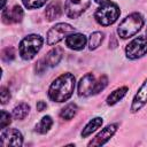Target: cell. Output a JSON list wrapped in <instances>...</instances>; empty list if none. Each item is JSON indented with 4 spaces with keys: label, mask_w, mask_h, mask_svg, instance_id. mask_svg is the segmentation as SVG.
I'll list each match as a JSON object with an SVG mask.
<instances>
[{
    "label": "cell",
    "mask_w": 147,
    "mask_h": 147,
    "mask_svg": "<svg viewBox=\"0 0 147 147\" xmlns=\"http://www.w3.org/2000/svg\"><path fill=\"white\" fill-rule=\"evenodd\" d=\"M46 108H47V105H46L45 101H38V102H37V110H38V111H42V110H45Z\"/></svg>",
    "instance_id": "83f0119b"
},
{
    "label": "cell",
    "mask_w": 147,
    "mask_h": 147,
    "mask_svg": "<svg viewBox=\"0 0 147 147\" xmlns=\"http://www.w3.org/2000/svg\"><path fill=\"white\" fill-rule=\"evenodd\" d=\"M146 103H147V79H145V82L141 84V86L139 87V90L137 91V93L132 100L131 109H130L131 113H137Z\"/></svg>",
    "instance_id": "8fae6325"
},
{
    "label": "cell",
    "mask_w": 147,
    "mask_h": 147,
    "mask_svg": "<svg viewBox=\"0 0 147 147\" xmlns=\"http://www.w3.org/2000/svg\"><path fill=\"white\" fill-rule=\"evenodd\" d=\"M117 127L118 125L117 124H109L107 125L105 129H102L90 142H88V146H101L103 144H106L114 134L115 132L117 131Z\"/></svg>",
    "instance_id": "9c48e42d"
},
{
    "label": "cell",
    "mask_w": 147,
    "mask_h": 147,
    "mask_svg": "<svg viewBox=\"0 0 147 147\" xmlns=\"http://www.w3.org/2000/svg\"><path fill=\"white\" fill-rule=\"evenodd\" d=\"M75 32V28L71 26L68 23H57L54 26H52L47 32V45L53 46L57 42H60L65 37L70 36Z\"/></svg>",
    "instance_id": "5b68a950"
},
{
    "label": "cell",
    "mask_w": 147,
    "mask_h": 147,
    "mask_svg": "<svg viewBox=\"0 0 147 147\" xmlns=\"http://www.w3.org/2000/svg\"><path fill=\"white\" fill-rule=\"evenodd\" d=\"M23 144V136L16 129H2L0 133V145L2 147H20Z\"/></svg>",
    "instance_id": "52a82bcc"
},
{
    "label": "cell",
    "mask_w": 147,
    "mask_h": 147,
    "mask_svg": "<svg viewBox=\"0 0 147 147\" xmlns=\"http://www.w3.org/2000/svg\"><path fill=\"white\" fill-rule=\"evenodd\" d=\"M91 0H65L64 10L65 15L74 20L79 17L90 6Z\"/></svg>",
    "instance_id": "ba28073f"
},
{
    "label": "cell",
    "mask_w": 147,
    "mask_h": 147,
    "mask_svg": "<svg viewBox=\"0 0 147 147\" xmlns=\"http://www.w3.org/2000/svg\"><path fill=\"white\" fill-rule=\"evenodd\" d=\"M46 67H47V63H46L45 59H41V60H39V61L37 62L36 71H37L38 74H42V72H44V70L46 69Z\"/></svg>",
    "instance_id": "4316f807"
},
{
    "label": "cell",
    "mask_w": 147,
    "mask_h": 147,
    "mask_svg": "<svg viewBox=\"0 0 147 147\" xmlns=\"http://www.w3.org/2000/svg\"><path fill=\"white\" fill-rule=\"evenodd\" d=\"M62 14V7H61V2L60 1H54L52 3H49L46 7L45 10V16L48 21H54L57 20Z\"/></svg>",
    "instance_id": "5bb4252c"
},
{
    "label": "cell",
    "mask_w": 147,
    "mask_h": 147,
    "mask_svg": "<svg viewBox=\"0 0 147 147\" xmlns=\"http://www.w3.org/2000/svg\"><path fill=\"white\" fill-rule=\"evenodd\" d=\"M62 55H63V49L61 47H55L53 49H51L46 57H45V61L47 63V65L49 67H55L59 64V62L61 61L62 59Z\"/></svg>",
    "instance_id": "9a60e30c"
},
{
    "label": "cell",
    "mask_w": 147,
    "mask_h": 147,
    "mask_svg": "<svg viewBox=\"0 0 147 147\" xmlns=\"http://www.w3.org/2000/svg\"><path fill=\"white\" fill-rule=\"evenodd\" d=\"M1 57H2V60H3L5 62H10V61H13L14 57H15V51H14V48H13V47H7V48H5V49L2 51V53H1Z\"/></svg>",
    "instance_id": "cb8c5ba5"
},
{
    "label": "cell",
    "mask_w": 147,
    "mask_h": 147,
    "mask_svg": "<svg viewBox=\"0 0 147 147\" xmlns=\"http://www.w3.org/2000/svg\"><path fill=\"white\" fill-rule=\"evenodd\" d=\"M2 22L5 24H15L22 21L23 18V9L20 6H14L10 9H3L1 15Z\"/></svg>",
    "instance_id": "7c38bea8"
},
{
    "label": "cell",
    "mask_w": 147,
    "mask_h": 147,
    "mask_svg": "<svg viewBox=\"0 0 147 147\" xmlns=\"http://www.w3.org/2000/svg\"><path fill=\"white\" fill-rule=\"evenodd\" d=\"M0 98H1V103L2 105L7 103V101H9V99H10V92H9V90L7 87L2 86L0 88Z\"/></svg>",
    "instance_id": "484cf974"
},
{
    "label": "cell",
    "mask_w": 147,
    "mask_h": 147,
    "mask_svg": "<svg viewBox=\"0 0 147 147\" xmlns=\"http://www.w3.org/2000/svg\"><path fill=\"white\" fill-rule=\"evenodd\" d=\"M94 1H95L96 3H99V5H101V6H102V5H106V3H108L110 0H94Z\"/></svg>",
    "instance_id": "f1b7e54d"
},
{
    "label": "cell",
    "mask_w": 147,
    "mask_h": 147,
    "mask_svg": "<svg viewBox=\"0 0 147 147\" xmlns=\"http://www.w3.org/2000/svg\"><path fill=\"white\" fill-rule=\"evenodd\" d=\"M5 3H6V0H2V3H1V8L3 9V7H5Z\"/></svg>",
    "instance_id": "f546056e"
},
{
    "label": "cell",
    "mask_w": 147,
    "mask_h": 147,
    "mask_svg": "<svg viewBox=\"0 0 147 147\" xmlns=\"http://www.w3.org/2000/svg\"><path fill=\"white\" fill-rule=\"evenodd\" d=\"M44 39L39 34H29L24 37L20 42V55L23 60H31L40 51Z\"/></svg>",
    "instance_id": "3957f363"
},
{
    "label": "cell",
    "mask_w": 147,
    "mask_h": 147,
    "mask_svg": "<svg viewBox=\"0 0 147 147\" xmlns=\"http://www.w3.org/2000/svg\"><path fill=\"white\" fill-rule=\"evenodd\" d=\"M95 77L93 74H86L83 76L78 83V95L79 96H88L93 94L95 86Z\"/></svg>",
    "instance_id": "30bf717a"
},
{
    "label": "cell",
    "mask_w": 147,
    "mask_h": 147,
    "mask_svg": "<svg viewBox=\"0 0 147 147\" xmlns=\"http://www.w3.org/2000/svg\"><path fill=\"white\" fill-rule=\"evenodd\" d=\"M77 110H78V108H77V106H76L75 103H69V105H67V106L61 110L60 117H61L62 119L69 121V119H71V118H74V117L76 116Z\"/></svg>",
    "instance_id": "44dd1931"
},
{
    "label": "cell",
    "mask_w": 147,
    "mask_h": 147,
    "mask_svg": "<svg viewBox=\"0 0 147 147\" xmlns=\"http://www.w3.org/2000/svg\"><path fill=\"white\" fill-rule=\"evenodd\" d=\"M30 111V106L25 102L18 103L14 109H13V116L15 119H24L26 115Z\"/></svg>",
    "instance_id": "d6986e66"
},
{
    "label": "cell",
    "mask_w": 147,
    "mask_h": 147,
    "mask_svg": "<svg viewBox=\"0 0 147 147\" xmlns=\"http://www.w3.org/2000/svg\"><path fill=\"white\" fill-rule=\"evenodd\" d=\"M146 34H147V30H146Z\"/></svg>",
    "instance_id": "4dcf8cb0"
},
{
    "label": "cell",
    "mask_w": 147,
    "mask_h": 147,
    "mask_svg": "<svg viewBox=\"0 0 147 147\" xmlns=\"http://www.w3.org/2000/svg\"><path fill=\"white\" fill-rule=\"evenodd\" d=\"M75 90V76L70 72H65L59 76L48 88V96L54 102H64L74 93Z\"/></svg>",
    "instance_id": "6da1fadb"
},
{
    "label": "cell",
    "mask_w": 147,
    "mask_h": 147,
    "mask_svg": "<svg viewBox=\"0 0 147 147\" xmlns=\"http://www.w3.org/2000/svg\"><path fill=\"white\" fill-rule=\"evenodd\" d=\"M144 25V17L139 13H132L129 16H126L118 25L117 33L122 39H127L142 28Z\"/></svg>",
    "instance_id": "7a4b0ae2"
},
{
    "label": "cell",
    "mask_w": 147,
    "mask_h": 147,
    "mask_svg": "<svg viewBox=\"0 0 147 147\" xmlns=\"http://www.w3.org/2000/svg\"><path fill=\"white\" fill-rule=\"evenodd\" d=\"M52 125H53V119L51 116L47 115V116H44L38 124H36L34 131L40 134H45L46 132H48V130L52 127Z\"/></svg>",
    "instance_id": "ac0fdd59"
},
{
    "label": "cell",
    "mask_w": 147,
    "mask_h": 147,
    "mask_svg": "<svg viewBox=\"0 0 147 147\" xmlns=\"http://www.w3.org/2000/svg\"><path fill=\"white\" fill-rule=\"evenodd\" d=\"M119 14L121 11H119L118 6L116 3L108 2L96 9V11L94 13V18L100 25L108 26L117 21Z\"/></svg>",
    "instance_id": "277c9868"
},
{
    "label": "cell",
    "mask_w": 147,
    "mask_h": 147,
    "mask_svg": "<svg viewBox=\"0 0 147 147\" xmlns=\"http://www.w3.org/2000/svg\"><path fill=\"white\" fill-rule=\"evenodd\" d=\"M147 54V39L145 37L134 38L125 47V55L127 59L136 60Z\"/></svg>",
    "instance_id": "8992f818"
},
{
    "label": "cell",
    "mask_w": 147,
    "mask_h": 147,
    "mask_svg": "<svg viewBox=\"0 0 147 147\" xmlns=\"http://www.w3.org/2000/svg\"><path fill=\"white\" fill-rule=\"evenodd\" d=\"M103 37H105V33L101 32V31H95V32H93V33L90 36V38H88V48H90L91 51L96 49V48L101 45V42L103 41Z\"/></svg>",
    "instance_id": "ffe728a7"
},
{
    "label": "cell",
    "mask_w": 147,
    "mask_h": 147,
    "mask_svg": "<svg viewBox=\"0 0 147 147\" xmlns=\"http://www.w3.org/2000/svg\"><path fill=\"white\" fill-rule=\"evenodd\" d=\"M127 92V87L126 86H122L119 88H116L115 91H113L108 98H107V105L108 106H114L115 103H117L119 100H122L124 98V95Z\"/></svg>",
    "instance_id": "e0dca14e"
},
{
    "label": "cell",
    "mask_w": 147,
    "mask_h": 147,
    "mask_svg": "<svg viewBox=\"0 0 147 147\" xmlns=\"http://www.w3.org/2000/svg\"><path fill=\"white\" fill-rule=\"evenodd\" d=\"M86 42H87V39L83 33H71L65 39V45L69 48L75 51L84 49V47L86 46Z\"/></svg>",
    "instance_id": "4fadbf2b"
},
{
    "label": "cell",
    "mask_w": 147,
    "mask_h": 147,
    "mask_svg": "<svg viewBox=\"0 0 147 147\" xmlns=\"http://www.w3.org/2000/svg\"><path fill=\"white\" fill-rule=\"evenodd\" d=\"M102 118L101 117H95V118H93V119H91L85 126H84V129H83V131H82V137L83 138H86V137H88V136H91L96 129H99L101 125H102Z\"/></svg>",
    "instance_id": "2e32d148"
},
{
    "label": "cell",
    "mask_w": 147,
    "mask_h": 147,
    "mask_svg": "<svg viewBox=\"0 0 147 147\" xmlns=\"http://www.w3.org/2000/svg\"><path fill=\"white\" fill-rule=\"evenodd\" d=\"M108 85V78L106 75H102L96 82H95V86H94V91H93V94H98L99 92L103 91L105 87Z\"/></svg>",
    "instance_id": "7402d4cb"
},
{
    "label": "cell",
    "mask_w": 147,
    "mask_h": 147,
    "mask_svg": "<svg viewBox=\"0 0 147 147\" xmlns=\"http://www.w3.org/2000/svg\"><path fill=\"white\" fill-rule=\"evenodd\" d=\"M47 0H22L23 5L28 8V9H36V8H40L41 6H44L46 3Z\"/></svg>",
    "instance_id": "603a6c76"
},
{
    "label": "cell",
    "mask_w": 147,
    "mask_h": 147,
    "mask_svg": "<svg viewBox=\"0 0 147 147\" xmlns=\"http://www.w3.org/2000/svg\"><path fill=\"white\" fill-rule=\"evenodd\" d=\"M11 122V117L9 115V113L1 110V119H0V129H5L7 125H9Z\"/></svg>",
    "instance_id": "d4e9b609"
}]
</instances>
